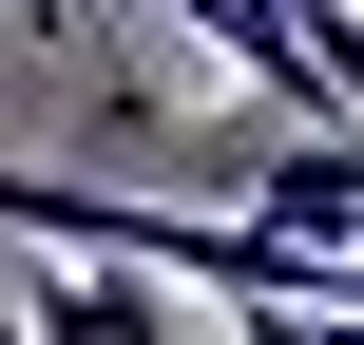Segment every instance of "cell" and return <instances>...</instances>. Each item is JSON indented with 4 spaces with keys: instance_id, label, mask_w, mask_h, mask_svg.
Listing matches in <instances>:
<instances>
[{
    "instance_id": "obj_1",
    "label": "cell",
    "mask_w": 364,
    "mask_h": 345,
    "mask_svg": "<svg viewBox=\"0 0 364 345\" xmlns=\"http://www.w3.org/2000/svg\"><path fill=\"white\" fill-rule=\"evenodd\" d=\"M173 192H192V211H250V230H288V250H326V269H364V134L211 115V134H173Z\"/></svg>"
},
{
    "instance_id": "obj_2",
    "label": "cell",
    "mask_w": 364,
    "mask_h": 345,
    "mask_svg": "<svg viewBox=\"0 0 364 345\" xmlns=\"http://www.w3.org/2000/svg\"><path fill=\"white\" fill-rule=\"evenodd\" d=\"M19 345H173V307H154V269L38 250V269H19Z\"/></svg>"
},
{
    "instance_id": "obj_3",
    "label": "cell",
    "mask_w": 364,
    "mask_h": 345,
    "mask_svg": "<svg viewBox=\"0 0 364 345\" xmlns=\"http://www.w3.org/2000/svg\"><path fill=\"white\" fill-rule=\"evenodd\" d=\"M38 19H96V0H38Z\"/></svg>"
}]
</instances>
